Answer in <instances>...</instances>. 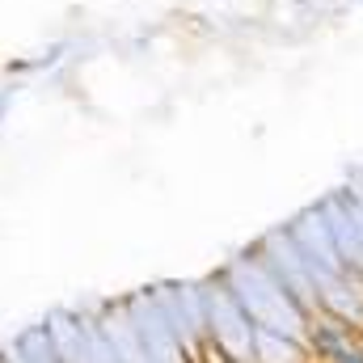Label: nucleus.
<instances>
[{"instance_id": "obj_1", "label": "nucleus", "mask_w": 363, "mask_h": 363, "mask_svg": "<svg viewBox=\"0 0 363 363\" xmlns=\"http://www.w3.org/2000/svg\"><path fill=\"white\" fill-rule=\"evenodd\" d=\"M325 363H363V338H351V342H342L334 355Z\"/></svg>"}]
</instances>
